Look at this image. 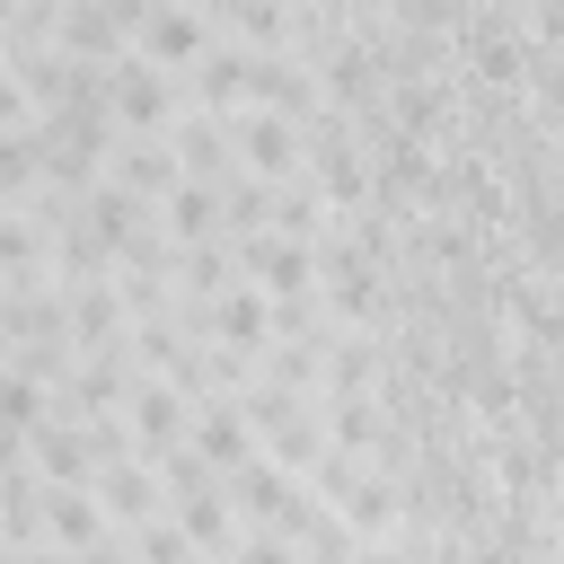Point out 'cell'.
I'll return each instance as SVG.
<instances>
[{"mask_svg": "<svg viewBox=\"0 0 564 564\" xmlns=\"http://www.w3.org/2000/svg\"><path fill=\"white\" fill-rule=\"evenodd\" d=\"M88 494H97V511L115 520V529H132V520H150V511H167V485H159V467L132 449V458H106L97 476H88Z\"/></svg>", "mask_w": 564, "mask_h": 564, "instance_id": "obj_8", "label": "cell"}, {"mask_svg": "<svg viewBox=\"0 0 564 564\" xmlns=\"http://www.w3.org/2000/svg\"><path fill=\"white\" fill-rule=\"evenodd\" d=\"M167 150H176V176H203V185H220V176L238 167L229 115H212V106H176V115H167Z\"/></svg>", "mask_w": 564, "mask_h": 564, "instance_id": "obj_6", "label": "cell"}, {"mask_svg": "<svg viewBox=\"0 0 564 564\" xmlns=\"http://www.w3.org/2000/svg\"><path fill=\"white\" fill-rule=\"evenodd\" d=\"M97 176H115L123 194L159 203V194L176 185V150H167V132H115V141H106V159H97Z\"/></svg>", "mask_w": 564, "mask_h": 564, "instance_id": "obj_7", "label": "cell"}, {"mask_svg": "<svg viewBox=\"0 0 564 564\" xmlns=\"http://www.w3.org/2000/svg\"><path fill=\"white\" fill-rule=\"evenodd\" d=\"M167 520L185 529V546H194V555H247V520L229 511V494H220V485H212V494H176V502H167Z\"/></svg>", "mask_w": 564, "mask_h": 564, "instance_id": "obj_11", "label": "cell"}, {"mask_svg": "<svg viewBox=\"0 0 564 564\" xmlns=\"http://www.w3.org/2000/svg\"><path fill=\"white\" fill-rule=\"evenodd\" d=\"M53 44H62V53H79V62H115L132 35L106 18V0H62V18H53Z\"/></svg>", "mask_w": 564, "mask_h": 564, "instance_id": "obj_12", "label": "cell"}, {"mask_svg": "<svg viewBox=\"0 0 564 564\" xmlns=\"http://www.w3.org/2000/svg\"><path fill=\"white\" fill-rule=\"evenodd\" d=\"M247 106H273V115H308L317 106V70L300 62V53H256L247 44Z\"/></svg>", "mask_w": 564, "mask_h": 564, "instance_id": "obj_10", "label": "cell"}, {"mask_svg": "<svg viewBox=\"0 0 564 564\" xmlns=\"http://www.w3.org/2000/svg\"><path fill=\"white\" fill-rule=\"evenodd\" d=\"M70 212H79V220H88V229L106 238V256H115V247H123V238H132V229L150 220V203H141V194H123L115 176H97V185H88V194H79Z\"/></svg>", "mask_w": 564, "mask_h": 564, "instance_id": "obj_13", "label": "cell"}, {"mask_svg": "<svg viewBox=\"0 0 564 564\" xmlns=\"http://www.w3.org/2000/svg\"><path fill=\"white\" fill-rule=\"evenodd\" d=\"M26 123H35V97H26V88H18V70L0 62V132H26Z\"/></svg>", "mask_w": 564, "mask_h": 564, "instance_id": "obj_16", "label": "cell"}, {"mask_svg": "<svg viewBox=\"0 0 564 564\" xmlns=\"http://www.w3.org/2000/svg\"><path fill=\"white\" fill-rule=\"evenodd\" d=\"M44 176V150H35V123L26 132H0V203H18L26 185Z\"/></svg>", "mask_w": 564, "mask_h": 564, "instance_id": "obj_15", "label": "cell"}, {"mask_svg": "<svg viewBox=\"0 0 564 564\" xmlns=\"http://www.w3.org/2000/svg\"><path fill=\"white\" fill-rule=\"evenodd\" d=\"M176 106H185V97H176V70L141 62L132 44L106 62V115H115V132H167Z\"/></svg>", "mask_w": 564, "mask_h": 564, "instance_id": "obj_2", "label": "cell"}, {"mask_svg": "<svg viewBox=\"0 0 564 564\" xmlns=\"http://www.w3.org/2000/svg\"><path fill=\"white\" fill-rule=\"evenodd\" d=\"M229 150H238V167L264 176V185L300 176V123L273 115V106H238V115H229Z\"/></svg>", "mask_w": 564, "mask_h": 564, "instance_id": "obj_3", "label": "cell"}, {"mask_svg": "<svg viewBox=\"0 0 564 564\" xmlns=\"http://www.w3.org/2000/svg\"><path fill=\"white\" fill-rule=\"evenodd\" d=\"M317 308L335 317V326H379L388 317V264L379 256H361L352 238H317Z\"/></svg>", "mask_w": 564, "mask_h": 564, "instance_id": "obj_1", "label": "cell"}, {"mask_svg": "<svg viewBox=\"0 0 564 564\" xmlns=\"http://www.w3.org/2000/svg\"><path fill=\"white\" fill-rule=\"evenodd\" d=\"M106 538H115V520L97 511L88 485H44V546L53 555H106Z\"/></svg>", "mask_w": 564, "mask_h": 564, "instance_id": "obj_9", "label": "cell"}, {"mask_svg": "<svg viewBox=\"0 0 564 564\" xmlns=\"http://www.w3.org/2000/svg\"><path fill=\"white\" fill-rule=\"evenodd\" d=\"M115 414H123V432H132L141 458H159V449L185 441V388H167V379H150V370H132V388H123Z\"/></svg>", "mask_w": 564, "mask_h": 564, "instance_id": "obj_4", "label": "cell"}, {"mask_svg": "<svg viewBox=\"0 0 564 564\" xmlns=\"http://www.w3.org/2000/svg\"><path fill=\"white\" fill-rule=\"evenodd\" d=\"M203 44H212V26H203V9H194V0H150V9H141V26H132V53H141V62H159V70H185Z\"/></svg>", "mask_w": 564, "mask_h": 564, "instance_id": "obj_5", "label": "cell"}, {"mask_svg": "<svg viewBox=\"0 0 564 564\" xmlns=\"http://www.w3.org/2000/svg\"><path fill=\"white\" fill-rule=\"evenodd\" d=\"M150 212H159V229H167L176 247H185V238H212V229H220V194H212L203 176H176V185H167V194H159Z\"/></svg>", "mask_w": 564, "mask_h": 564, "instance_id": "obj_14", "label": "cell"}]
</instances>
